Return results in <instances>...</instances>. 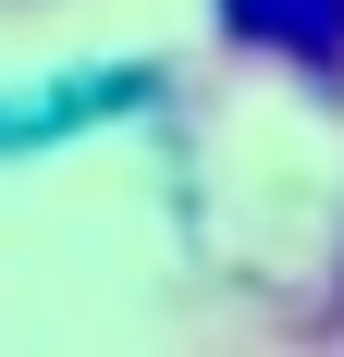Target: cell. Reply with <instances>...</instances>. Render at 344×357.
<instances>
[{
  "label": "cell",
  "mask_w": 344,
  "mask_h": 357,
  "mask_svg": "<svg viewBox=\"0 0 344 357\" xmlns=\"http://www.w3.org/2000/svg\"><path fill=\"white\" fill-rule=\"evenodd\" d=\"M221 25L295 74H344V0H221Z\"/></svg>",
  "instance_id": "1"
}]
</instances>
